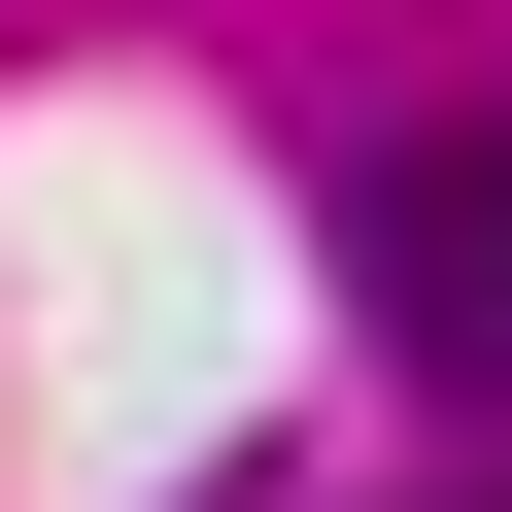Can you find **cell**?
<instances>
[{"label": "cell", "instance_id": "6da1fadb", "mask_svg": "<svg viewBox=\"0 0 512 512\" xmlns=\"http://www.w3.org/2000/svg\"><path fill=\"white\" fill-rule=\"evenodd\" d=\"M342 239H376V342H410L444 410H512V103H478V137H376Z\"/></svg>", "mask_w": 512, "mask_h": 512}]
</instances>
